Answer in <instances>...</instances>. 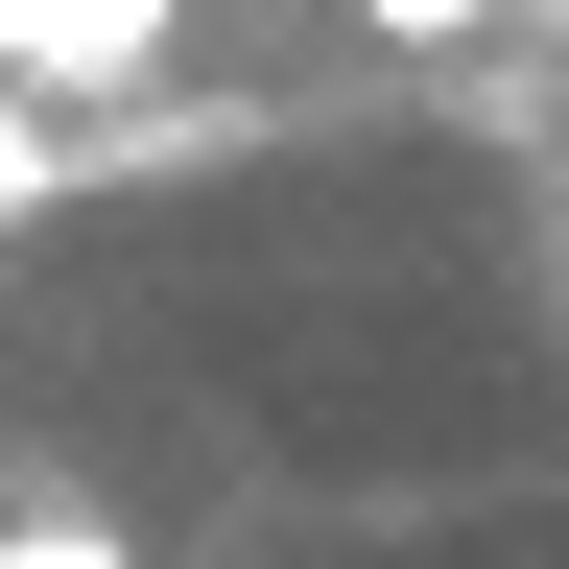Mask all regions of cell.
<instances>
[{
    "instance_id": "1",
    "label": "cell",
    "mask_w": 569,
    "mask_h": 569,
    "mask_svg": "<svg viewBox=\"0 0 569 569\" xmlns=\"http://www.w3.org/2000/svg\"><path fill=\"white\" fill-rule=\"evenodd\" d=\"M190 48V0H0V96H142Z\"/></svg>"
},
{
    "instance_id": "2",
    "label": "cell",
    "mask_w": 569,
    "mask_h": 569,
    "mask_svg": "<svg viewBox=\"0 0 569 569\" xmlns=\"http://www.w3.org/2000/svg\"><path fill=\"white\" fill-rule=\"evenodd\" d=\"M0 569H142L119 522H0Z\"/></svg>"
},
{
    "instance_id": "3",
    "label": "cell",
    "mask_w": 569,
    "mask_h": 569,
    "mask_svg": "<svg viewBox=\"0 0 569 569\" xmlns=\"http://www.w3.org/2000/svg\"><path fill=\"white\" fill-rule=\"evenodd\" d=\"M356 24H380V48H475L498 0H356Z\"/></svg>"
}]
</instances>
